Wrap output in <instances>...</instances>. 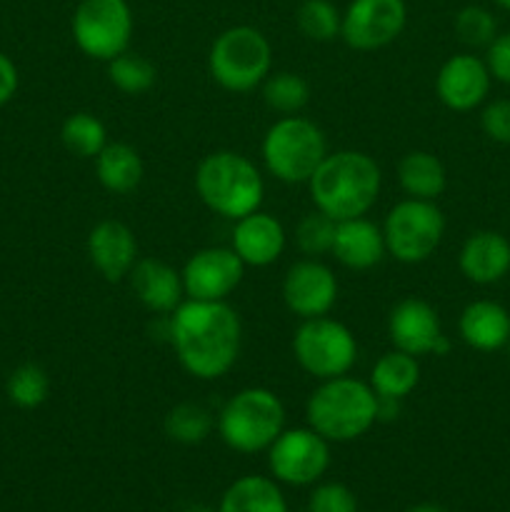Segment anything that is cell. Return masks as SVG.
Instances as JSON below:
<instances>
[{
    "mask_svg": "<svg viewBox=\"0 0 510 512\" xmlns=\"http://www.w3.org/2000/svg\"><path fill=\"white\" fill-rule=\"evenodd\" d=\"M408 25L405 0H350L343 10L340 38L358 53L388 48Z\"/></svg>",
    "mask_w": 510,
    "mask_h": 512,
    "instance_id": "12",
    "label": "cell"
},
{
    "mask_svg": "<svg viewBox=\"0 0 510 512\" xmlns=\"http://www.w3.org/2000/svg\"><path fill=\"white\" fill-rule=\"evenodd\" d=\"M165 435H168L173 443L180 445H200L203 440L210 438V433L215 430V415L213 410L205 408L203 403H193V400H185V403L173 405L165 415Z\"/></svg>",
    "mask_w": 510,
    "mask_h": 512,
    "instance_id": "29",
    "label": "cell"
},
{
    "mask_svg": "<svg viewBox=\"0 0 510 512\" xmlns=\"http://www.w3.org/2000/svg\"><path fill=\"white\" fill-rule=\"evenodd\" d=\"M328 153V138L320 125L303 115H280L260 143L265 170L285 185H308Z\"/></svg>",
    "mask_w": 510,
    "mask_h": 512,
    "instance_id": "6",
    "label": "cell"
},
{
    "mask_svg": "<svg viewBox=\"0 0 510 512\" xmlns=\"http://www.w3.org/2000/svg\"><path fill=\"white\" fill-rule=\"evenodd\" d=\"M400 410H403V400L378 395V423H393L400 418Z\"/></svg>",
    "mask_w": 510,
    "mask_h": 512,
    "instance_id": "39",
    "label": "cell"
},
{
    "mask_svg": "<svg viewBox=\"0 0 510 512\" xmlns=\"http://www.w3.org/2000/svg\"><path fill=\"white\" fill-rule=\"evenodd\" d=\"M383 188V173L375 158L363 150H335L308 180L313 208L330 215L335 223L360 218L373 210Z\"/></svg>",
    "mask_w": 510,
    "mask_h": 512,
    "instance_id": "2",
    "label": "cell"
},
{
    "mask_svg": "<svg viewBox=\"0 0 510 512\" xmlns=\"http://www.w3.org/2000/svg\"><path fill=\"white\" fill-rule=\"evenodd\" d=\"M480 128L493 143L510 145V100H490L480 113Z\"/></svg>",
    "mask_w": 510,
    "mask_h": 512,
    "instance_id": "36",
    "label": "cell"
},
{
    "mask_svg": "<svg viewBox=\"0 0 510 512\" xmlns=\"http://www.w3.org/2000/svg\"><path fill=\"white\" fill-rule=\"evenodd\" d=\"M420 358L403 353V350H388L375 360L370 370V388L380 398L405 400L420 383Z\"/></svg>",
    "mask_w": 510,
    "mask_h": 512,
    "instance_id": "25",
    "label": "cell"
},
{
    "mask_svg": "<svg viewBox=\"0 0 510 512\" xmlns=\"http://www.w3.org/2000/svg\"><path fill=\"white\" fill-rule=\"evenodd\" d=\"M145 175L143 158L130 143H108L95 155V178L108 193L130 195L140 188Z\"/></svg>",
    "mask_w": 510,
    "mask_h": 512,
    "instance_id": "23",
    "label": "cell"
},
{
    "mask_svg": "<svg viewBox=\"0 0 510 512\" xmlns=\"http://www.w3.org/2000/svg\"><path fill=\"white\" fill-rule=\"evenodd\" d=\"M330 255L343 268L355 270V273L373 270L388 255L383 228L378 223H373L368 215L340 220L335 225V240Z\"/></svg>",
    "mask_w": 510,
    "mask_h": 512,
    "instance_id": "20",
    "label": "cell"
},
{
    "mask_svg": "<svg viewBox=\"0 0 510 512\" xmlns=\"http://www.w3.org/2000/svg\"><path fill=\"white\" fill-rule=\"evenodd\" d=\"M305 420L328 443H350L378 423V395L350 375L320 380L305 403Z\"/></svg>",
    "mask_w": 510,
    "mask_h": 512,
    "instance_id": "4",
    "label": "cell"
},
{
    "mask_svg": "<svg viewBox=\"0 0 510 512\" xmlns=\"http://www.w3.org/2000/svg\"><path fill=\"white\" fill-rule=\"evenodd\" d=\"M485 65L498 83L510 85V30L495 35L493 43L485 48Z\"/></svg>",
    "mask_w": 510,
    "mask_h": 512,
    "instance_id": "37",
    "label": "cell"
},
{
    "mask_svg": "<svg viewBox=\"0 0 510 512\" xmlns=\"http://www.w3.org/2000/svg\"><path fill=\"white\" fill-rule=\"evenodd\" d=\"M268 468L275 483L313 485L330 465V443L313 428H285L268 450Z\"/></svg>",
    "mask_w": 510,
    "mask_h": 512,
    "instance_id": "11",
    "label": "cell"
},
{
    "mask_svg": "<svg viewBox=\"0 0 510 512\" xmlns=\"http://www.w3.org/2000/svg\"><path fill=\"white\" fill-rule=\"evenodd\" d=\"M453 30L465 48H488L498 35V20L483 5H465L455 13Z\"/></svg>",
    "mask_w": 510,
    "mask_h": 512,
    "instance_id": "34",
    "label": "cell"
},
{
    "mask_svg": "<svg viewBox=\"0 0 510 512\" xmlns=\"http://www.w3.org/2000/svg\"><path fill=\"white\" fill-rule=\"evenodd\" d=\"M215 430L235 453H263L285 430V405L270 388H243L225 400L215 415Z\"/></svg>",
    "mask_w": 510,
    "mask_h": 512,
    "instance_id": "5",
    "label": "cell"
},
{
    "mask_svg": "<svg viewBox=\"0 0 510 512\" xmlns=\"http://www.w3.org/2000/svg\"><path fill=\"white\" fill-rule=\"evenodd\" d=\"M5 395L10 403L20 410H35L48 400L50 378L45 368L35 363H23L8 375L5 383Z\"/></svg>",
    "mask_w": 510,
    "mask_h": 512,
    "instance_id": "32",
    "label": "cell"
},
{
    "mask_svg": "<svg viewBox=\"0 0 510 512\" xmlns=\"http://www.w3.org/2000/svg\"><path fill=\"white\" fill-rule=\"evenodd\" d=\"M60 143L70 155L80 160H95V155L110 143L105 123L93 113H70L60 125Z\"/></svg>",
    "mask_w": 510,
    "mask_h": 512,
    "instance_id": "27",
    "label": "cell"
},
{
    "mask_svg": "<svg viewBox=\"0 0 510 512\" xmlns=\"http://www.w3.org/2000/svg\"><path fill=\"white\" fill-rule=\"evenodd\" d=\"M195 193L210 213L225 220H240L260 210L265 180L258 165L238 150H215L195 168Z\"/></svg>",
    "mask_w": 510,
    "mask_h": 512,
    "instance_id": "3",
    "label": "cell"
},
{
    "mask_svg": "<svg viewBox=\"0 0 510 512\" xmlns=\"http://www.w3.org/2000/svg\"><path fill=\"white\" fill-rule=\"evenodd\" d=\"M260 98L273 113L300 115L310 103L308 80L293 70H275L260 85Z\"/></svg>",
    "mask_w": 510,
    "mask_h": 512,
    "instance_id": "28",
    "label": "cell"
},
{
    "mask_svg": "<svg viewBox=\"0 0 510 512\" xmlns=\"http://www.w3.org/2000/svg\"><path fill=\"white\" fill-rule=\"evenodd\" d=\"M183 512H213V510H208V508H190V510H183Z\"/></svg>",
    "mask_w": 510,
    "mask_h": 512,
    "instance_id": "42",
    "label": "cell"
},
{
    "mask_svg": "<svg viewBox=\"0 0 510 512\" xmlns=\"http://www.w3.org/2000/svg\"><path fill=\"white\" fill-rule=\"evenodd\" d=\"M105 65H108V80L125 95L148 93L158 80V68L145 55L133 53V50L115 55Z\"/></svg>",
    "mask_w": 510,
    "mask_h": 512,
    "instance_id": "31",
    "label": "cell"
},
{
    "mask_svg": "<svg viewBox=\"0 0 510 512\" xmlns=\"http://www.w3.org/2000/svg\"><path fill=\"white\" fill-rule=\"evenodd\" d=\"M385 248L403 265H418L433 258L445 238V215L435 200L405 198L388 210L383 220Z\"/></svg>",
    "mask_w": 510,
    "mask_h": 512,
    "instance_id": "9",
    "label": "cell"
},
{
    "mask_svg": "<svg viewBox=\"0 0 510 512\" xmlns=\"http://www.w3.org/2000/svg\"><path fill=\"white\" fill-rule=\"evenodd\" d=\"M488 65L473 53H455L445 60L435 75V95L453 113H470L480 108L490 93Z\"/></svg>",
    "mask_w": 510,
    "mask_h": 512,
    "instance_id": "16",
    "label": "cell"
},
{
    "mask_svg": "<svg viewBox=\"0 0 510 512\" xmlns=\"http://www.w3.org/2000/svg\"><path fill=\"white\" fill-rule=\"evenodd\" d=\"M335 225L338 223L330 215L313 208L295 225V248L303 253V258H323V255H330L335 240Z\"/></svg>",
    "mask_w": 510,
    "mask_h": 512,
    "instance_id": "33",
    "label": "cell"
},
{
    "mask_svg": "<svg viewBox=\"0 0 510 512\" xmlns=\"http://www.w3.org/2000/svg\"><path fill=\"white\" fill-rule=\"evenodd\" d=\"M503 350H505V353H508V358H510V340H508V343H505Z\"/></svg>",
    "mask_w": 510,
    "mask_h": 512,
    "instance_id": "43",
    "label": "cell"
},
{
    "mask_svg": "<svg viewBox=\"0 0 510 512\" xmlns=\"http://www.w3.org/2000/svg\"><path fill=\"white\" fill-rule=\"evenodd\" d=\"M290 348L300 370L318 383L348 375L358 360V340L353 330L330 315L300 320Z\"/></svg>",
    "mask_w": 510,
    "mask_h": 512,
    "instance_id": "8",
    "label": "cell"
},
{
    "mask_svg": "<svg viewBox=\"0 0 510 512\" xmlns=\"http://www.w3.org/2000/svg\"><path fill=\"white\" fill-rule=\"evenodd\" d=\"M133 30L135 15L128 0H80L70 18L75 48L98 63L130 50Z\"/></svg>",
    "mask_w": 510,
    "mask_h": 512,
    "instance_id": "10",
    "label": "cell"
},
{
    "mask_svg": "<svg viewBox=\"0 0 510 512\" xmlns=\"http://www.w3.org/2000/svg\"><path fill=\"white\" fill-rule=\"evenodd\" d=\"M128 283L138 303L153 315H170L185 300L183 275L160 258H138Z\"/></svg>",
    "mask_w": 510,
    "mask_h": 512,
    "instance_id": "19",
    "label": "cell"
},
{
    "mask_svg": "<svg viewBox=\"0 0 510 512\" xmlns=\"http://www.w3.org/2000/svg\"><path fill=\"white\" fill-rule=\"evenodd\" d=\"M308 512H358V500L348 485L323 483L310 495Z\"/></svg>",
    "mask_w": 510,
    "mask_h": 512,
    "instance_id": "35",
    "label": "cell"
},
{
    "mask_svg": "<svg viewBox=\"0 0 510 512\" xmlns=\"http://www.w3.org/2000/svg\"><path fill=\"white\" fill-rule=\"evenodd\" d=\"M398 183L405 198L438 200L448 188V173L438 155L428 150H410L398 163Z\"/></svg>",
    "mask_w": 510,
    "mask_h": 512,
    "instance_id": "24",
    "label": "cell"
},
{
    "mask_svg": "<svg viewBox=\"0 0 510 512\" xmlns=\"http://www.w3.org/2000/svg\"><path fill=\"white\" fill-rule=\"evenodd\" d=\"M495 5H498V8H503V10H508L510 13V0H493Z\"/></svg>",
    "mask_w": 510,
    "mask_h": 512,
    "instance_id": "41",
    "label": "cell"
},
{
    "mask_svg": "<svg viewBox=\"0 0 510 512\" xmlns=\"http://www.w3.org/2000/svg\"><path fill=\"white\" fill-rule=\"evenodd\" d=\"M168 343L190 378L210 383L238 363L243 323L228 300L185 298L168 315Z\"/></svg>",
    "mask_w": 510,
    "mask_h": 512,
    "instance_id": "1",
    "label": "cell"
},
{
    "mask_svg": "<svg viewBox=\"0 0 510 512\" xmlns=\"http://www.w3.org/2000/svg\"><path fill=\"white\" fill-rule=\"evenodd\" d=\"M185 298L228 300L245 278V263L233 248H203L190 255L180 268Z\"/></svg>",
    "mask_w": 510,
    "mask_h": 512,
    "instance_id": "15",
    "label": "cell"
},
{
    "mask_svg": "<svg viewBox=\"0 0 510 512\" xmlns=\"http://www.w3.org/2000/svg\"><path fill=\"white\" fill-rule=\"evenodd\" d=\"M295 25L303 38L313 43H330L340 38L343 10L333 0H303L295 10Z\"/></svg>",
    "mask_w": 510,
    "mask_h": 512,
    "instance_id": "30",
    "label": "cell"
},
{
    "mask_svg": "<svg viewBox=\"0 0 510 512\" xmlns=\"http://www.w3.org/2000/svg\"><path fill=\"white\" fill-rule=\"evenodd\" d=\"M18 85H20L18 68H15V63L10 60V55H5L3 50H0V108L15 98Z\"/></svg>",
    "mask_w": 510,
    "mask_h": 512,
    "instance_id": "38",
    "label": "cell"
},
{
    "mask_svg": "<svg viewBox=\"0 0 510 512\" xmlns=\"http://www.w3.org/2000/svg\"><path fill=\"white\" fill-rule=\"evenodd\" d=\"M285 245H288V235L275 215L255 210V213L235 220L230 248L243 260L245 268H268V265L278 263Z\"/></svg>",
    "mask_w": 510,
    "mask_h": 512,
    "instance_id": "18",
    "label": "cell"
},
{
    "mask_svg": "<svg viewBox=\"0 0 510 512\" xmlns=\"http://www.w3.org/2000/svg\"><path fill=\"white\" fill-rule=\"evenodd\" d=\"M88 260L108 283L128 280L130 270L138 263V240L135 233L120 220H100L93 225L85 240Z\"/></svg>",
    "mask_w": 510,
    "mask_h": 512,
    "instance_id": "17",
    "label": "cell"
},
{
    "mask_svg": "<svg viewBox=\"0 0 510 512\" xmlns=\"http://www.w3.org/2000/svg\"><path fill=\"white\" fill-rule=\"evenodd\" d=\"M218 512H288V505L275 480L243 475L225 490Z\"/></svg>",
    "mask_w": 510,
    "mask_h": 512,
    "instance_id": "26",
    "label": "cell"
},
{
    "mask_svg": "<svg viewBox=\"0 0 510 512\" xmlns=\"http://www.w3.org/2000/svg\"><path fill=\"white\" fill-rule=\"evenodd\" d=\"M388 338L395 350L425 358V355L450 353V340L443 333L440 315L428 300L423 298H403L393 305L388 315Z\"/></svg>",
    "mask_w": 510,
    "mask_h": 512,
    "instance_id": "13",
    "label": "cell"
},
{
    "mask_svg": "<svg viewBox=\"0 0 510 512\" xmlns=\"http://www.w3.org/2000/svg\"><path fill=\"white\" fill-rule=\"evenodd\" d=\"M458 333L478 353L503 350L510 340V313L495 300H473L460 313Z\"/></svg>",
    "mask_w": 510,
    "mask_h": 512,
    "instance_id": "22",
    "label": "cell"
},
{
    "mask_svg": "<svg viewBox=\"0 0 510 512\" xmlns=\"http://www.w3.org/2000/svg\"><path fill=\"white\" fill-rule=\"evenodd\" d=\"M458 268L475 285H495L510 273V240L498 230H475L458 255Z\"/></svg>",
    "mask_w": 510,
    "mask_h": 512,
    "instance_id": "21",
    "label": "cell"
},
{
    "mask_svg": "<svg viewBox=\"0 0 510 512\" xmlns=\"http://www.w3.org/2000/svg\"><path fill=\"white\" fill-rule=\"evenodd\" d=\"M405 512H448V510H443L435 503H420V505H413V508H408Z\"/></svg>",
    "mask_w": 510,
    "mask_h": 512,
    "instance_id": "40",
    "label": "cell"
},
{
    "mask_svg": "<svg viewBox=\"0 0 510 512\" xmlns=\"http://www.w3.org/2000/svg\"><path fill=\"white\" fill-rule=\"evenodd\" d=\"M280 295L295 318H320L338 303V278L320 258H300L285 270Z\"/></svg>",
    "mask_w": 510,
    "mask_h": 512,
    "instance_id": "14",
    "label": "cell"
},
{
    "mask_svg": "<svg viewBox=\"0 0 510 512\" xmlns=\"http://www.w3.org/2000/svg\"><path fill=\"white\" fill-rule=\"evenodd\" d=\"M208 73L228 93H250L273 73V45L253 25H230L210 45Z\"/></svg>",
    "mask_w": 510,
    "mask_h": 512,
    "instance_id": "7",
    "label": "cell"
}]
</instances>
